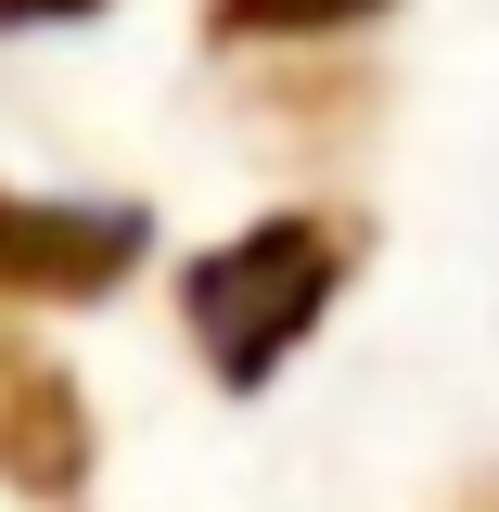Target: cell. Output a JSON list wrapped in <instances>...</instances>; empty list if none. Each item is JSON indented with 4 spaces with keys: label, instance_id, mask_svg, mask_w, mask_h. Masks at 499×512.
<instances>
[{
    "label": "cell",
    "instance_id": "cell-4",
    "mask_svg": "<svg viewBox=\"0 0 499 512\" xmlns=\"http://www.w3.org/2000/svg\"><path fill=\"white\" fill-rule=\"evenodd\" d=\"M0 13H77V0H0Z\"/></svg>",
    "mask_w": 499,
    "mask_h": 512
},
{
    "label": "cell",
    "instance_id": "cell-3",
    "mask_svg": "<svg viewBox=\"0 0 499 512\" xmlns=\"http://www.w3.org/2000/svg\"><path fill=\"white\" fill-rule=\"evenodd\" d=\"M320 13H359V0H231V26H320Z\"/></svg>",
    "mask_w": 499,
    "mask_h": 512
},
{
    "label": "cell",
    "instance_id": "cell-2",
    "mask_svg": "<svg viewBox=\"0 0 499 512\" xmlns=\"http://www.w3.org/2000/svg\"><path fill=\"white\" fill-rule=\"evenodd\" d=\"M128 244H141V218H52V205H13L0 218V282H103V269H128Z\"/></svg>",
    "mask_w": 499,
    "mask_h": 512
},
{
    "label": "cell",
    "instance_id": "cell-1",
    "mask_svg": "<svg viewBox=\"0 0 499 512\" xmlns=\"http://www.w3.org/2000/svg\"><path fill=\"white\" fill-rule=\"evenodd\" d=\"M320 282H333V244H320L308 218H282V231H256V244L205 256V282H192V320H205V359L231 384H256L295 333H308Z\"/></svg>",
    "mask_w": 499,
    "mask_h": 512
}]
</instances>
